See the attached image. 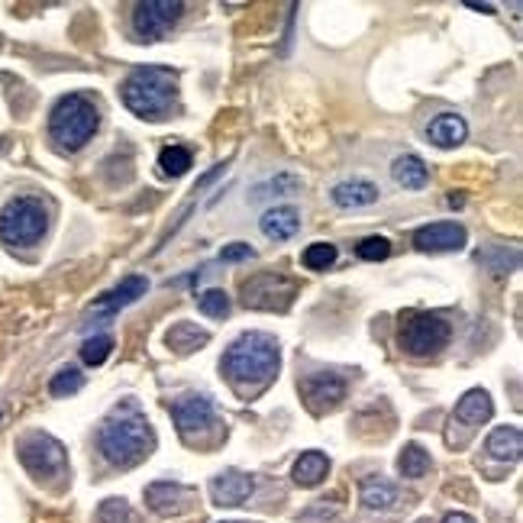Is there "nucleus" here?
<instances>
[{
	"label": "nucleus",
	"instance_id": "obj_31",
	"mask_svg": "<svg viewBox=\"0 0 523 523\" xmlns=\"http://www.w3.org/2000/svg\"><path fill=\"white\" fill-rule=\"evenodd\" d=\"M355 252H359V259H365V262H382V259H388L391 242L385 240V236H368V240H362L359 246H355Z\"/></svg>",
	"mask_w": 523,
	"mask_h": 523
},
{
	"label": "nucleus",
	"instance_id": "obj_6",
	"mask_svg": "<svg viewBox=\"0 0 523 523\" xmlns=\"http://www.w3.org/2000/svg\"><path fill=\"white\" fill-rule=\"evenodd\" d=\"M401 349L410 355H433L449 343V323L439 313L414 311L401 317Z\"/></svg>",
	"mask_w": 523,
	"mask_h": 523
},
{
	"label": "nucleus",
	"instance_id": "obj_12",
	"mask_svg": "<svg viewBox=\"0 0 523 523\" xmlns=\"http://www.w3.org/2000/svg\"><path fill=\"white\" fill-rule=\"evenodd\" d=\"M252 491H255L252 475H242V472H223L210 481V497L220 508H236V504L249 501Z\"/></svg>",
	"mask_w": 523,
	"mask_h": 523
},
{
	"label": "nucleus",
	"instance_id": "obj_19",
	"mask_svg": "<svg viewBox=\"0 0 523 523\" xmlns=\"http://www.w3.org/2000/svg\"><path fill=\"white\" fill-rule=\"evenodd\" d=\"M491 414H495V404H491L488 391L472 388L459 404H456L453 417L466 426H478V424H485V420H491Z\"/></svg>",
	"mask_w": 523,
	"mask_h": 523
},
{
	"label": "nucleus",
	"instance_id": "obj_33",
	"mask_svg": "<svg viewBox=\"0 0 523 523\" xmlns=\"http://www.w3.org/2000/svg\"><path fill=\"white\" fill-rule=\"evenodd\" d=\"M129 517V504L123 497H110L97 508V523H127Z\"/></svg>",
	"mask_w": 523,
	"mask_h": 523
},
{
	"label": "nucleus",
	"instance_id": "obj_36",
	"mask_svg": "<svg viewBox=\"0 0 523 523\" xmlns=\"http://www.w3.org/2000/svg\"><path fill=\"white\" fill-rule=\"evenodd\" d=\"M468 10H478V14H495V7L491 4H466Z\"/></svg>",
	"mask_w": 523,
	"mask_h": 523
},
{
	"label": "nucleus",
	"instance_id": "obj_18",
	"mask_svg": "<svg viewBox=\"0 0 523 523\" xmlns=\"http://www.w3.org/2000/svg\"><path fill=\"white\" fill-rule=\"evenodd\" d=\"M468 127L459 114H439L436 120L426 127V139L433 142L436 149H456L462 139H466Z\"/></svg>",
	"mask_w": 523,
	"mask_h": 523
},
{
	"label": "nucleus",
	"instance_id": "obj_11",
	"mask_svg": "<svg viewBox=\"0 0 523 523\" xmlns=\"http://www.w3.org/2000/svg\"><path fill=\"white\" fill-rule=\"evenodd\" d=\"M414 246L420 252H456V249L466 246V230L459 223H449V220L430 223V227H420L414 233Z\"/></svg>",
	"mask_w": 523,
	"mask_h": 523
},
{
	"label": "nucleus",
	"instance_id": "obj_22",
	"mask_svg": "<svg viewBox=\"0 0 523 523\" xmlns=\"http://www.w3.org/2000/svg\"><path fill=\"white\" fill-rule=\"evenodd\" d=\"M362 504L368 510H388L397 504V488L385 478H365L362 481Z\"/></svg>",
	"mask_w": 523,
	"mask_h": 523
},
{
	"label": "nucleus",
	"instance_id": "obj_1",
	"mask_svg": "<svg viewBox=\"0 0 523 523\" xmlns=\"http://www.w3.org/2000/svg\"><path fill=\"white\" fill-rule=\"evenodd\" d=\"M223 372L240 391H259L278 372V343L265 333H246L223 355Z\"/></svg>",
	"mask_w": 523,
	"mask_h": 523
},
{
	"label": "nucleus",
	"instance_id": "obj_4",
	"mask_svg": "<svg viewBox=\"0 0 523 523\" xmlns=\"http://www.w3.org/2000/svg\"><path fill=\"white\" fill-rule=\"evenodd\" d=\"M100 453L110 466H133L152 446V433H149L146 420L139 414H117L100 426Z\"/></svg>",
	"mask_w": 523,
	"mask_h": 523
},
{
	"label": "nucleus",
	"instance_id": "obj_23",
	"mask_svg": "<svg viewBox=\"0 0 523 523\" xmlns=\"http://www.w3.org/2000/svg\"><path fill=\"white\" fill-rule=\"evenodd\" d=\"M326 472H330V462H326L323 453H304L294 462V481L297 485H304V488L320 485Z\"/></svg>",
	"mask_w": 523,
	"mask_h": 523
},
{
	"label": "nucleus",
	"instance_id": "obj_16",
	"mask_svg": "<svg viewBox=\"0 0 523 523\" xmlns=\"http://www.w3.org/2000/svg\"><path fill=\"white\" fill-rule=\"evenodd\" d=\"M259 227L269 240H291L301 230V213L294 207H272V210L262 213Z\"/></svg>",
	"mask_w": 523,
	"mask_h": 523
},
{
	"label": "nucleus",
	"instance_id": "obj_20",
	"mask_svg": "<svg viewBox=\"0 0 523 523\" xmlns=\"http://www.w3.org/2000/svg\"><path fill=\"white\" fill-rule=\"evenodd\" d=\"M485 449H488L495 459L517 462L520 459V449H523L520 426H497V430L488 436V443H485Z\"/></svg>",
	"mask_w": 523,
	"mask_h": 523
},
{
	"label": "nucleus",
	"instance_id": "obj_13",
	"mask_svg": "<svg viewBox=\"0 0 523 523\" xmlns=\"http://www.w3.org/2000/svg\"><path fill=\"white\" fill-rule=\"evenodd\" d=\"M346 397V385L336 375H313L304 382V401L313 414H326Z\"/></svg>",
	"mask_w": 523,
	"mask_h": 523
},
{
	"label": "nucleus",
	"instance_id": "obj_25",
	"mask_svg": "<svg viewBox=\"0 0 523 523\" xmlns=\"http://www.w3.org/2000/svg\"><path fill=\"white\" fill-rule=\"evenodd\" d=\"M397 468H401L404 478H424V475L430 472V456H426L417 443H410V446H404L401 459H397Z\"/></svg>",
	"mask_w": 523,
	"mask_h": 523
},
{
	"label": "nucleus",
	"instance_id": "obj_27",
	"mask_svg": "<svg viewBox=\"0 0 523 523\" xmlns=\"http://www.w3.org/2000/svg\"><path fill=\"white\" fill-rule=\"evenodd\" d=\"M336 262V246L333 242H313V246L304 249V269L323 272Z\"/></svg>",
	"mask_w": 523,
	"mask_h": 523
},
{
	"label": "nucleus",
	"instance_id": "obj_21",
	"mask_svg": "<svg viewBox=\"0 0 523 523\" xmlns=\"http://www.w3.org/2000/svg\"><path fill=\"white\" fill-rule=\"evenodd\" d=\"M391 175L407 191H420L426 184V178H430V171H426V165L417 156H397L395 165H391Z\"/></svg>",
	"mask_w": 523,
	"mask_h": 523
},
{
	"label": "nucleus",
	"instance_id": "obj_9",
	"mask_svg": "<svg viewBox=\"0 0 523 523\" xmlns=\"http://www.w3.org/2000/svg\"><path fill=\"white\" fill-rule=\"evenodd\" d=\"M294 297V282L284 275H255L242 284V304L252 311H284Z\"/></svg>",
	"mask_w": 523,
	"mask_h": 523
},
{
	"label": "nucleus",
	"instance_id": "obj_37",
	"mask_svg": "<svg viewBox=\"0 0 523 523\" xmlns=\"http://www.w3.org/2000/svg\"><path fill=\"white\" fill-rule=\"evenodd\" d=\"M230 523H240V520H230Z\"/></svg>",
	"mask_w": 523,
	"mask_h": 523
},
{
	"label": "nucleus",
	"instance_id": "obj_26",
	"mask_svg": "<svg viewBox=\"0 0 523 523\" xmlns=\"http://www.w3.org/2000/svg\"><path fill=\"white\" fill-rule=\"evenodd\" d=\"M159 165H162L165 175L181 178V175H188V169L194 165V159H191V152H188L184 146H169V149H162V156H159Z\"/></svg>",
	"mask_w": 523,
	"mask_h": 523
},
{
	"label": "nucleus",
	"instance_id": "obj_29",
	"mask_svg": "<svg viewBox=\"0 0 523 523\" xmlns=\"http://www.w3.org/2000/svg\"><path fill=\"white\" fill-rule=\"evenodd\" d=\"M198 311L207 313V317H227L230 313V297L220 288H210L198 297Z\"/></svg>",
	"mask_w": 523,
	"mask_h": 523
},
{
	"label": "nucleus",
	"instance_id": "obj_8",
	"mask_svg": "<svg viewBox=\"0 0 523 523\" xmlns=\"http://www.w3.org/2000/svg\"><path fill=\"white\" fill-rule=\"evenodd\" d=\"M184 4L181 0H142L133 10V29L139 39L146 43H156L181 20Z\"/></svg>",
	"mask_w": 523,
	"mask_h": 523
},
{
	"label": "nucleus",
	"instance_id": "obj_38",
	"mask_svg": "<svg viewBox=\"0 0 523 523\" xmlns=\"http://www.w3.org/2000/svg\"><path fill=\"white\" fill-rule=\"evenodd\" d=\"M0 417H4V410H0Z\"/></svg>",
	"mask_w": 523,
	"mask_h": 523
},
{
	"label": "nucleus",
	"instance_id": "obj_15",
	"mask_svg": "<svg viewBox=\"0 0 523 523\" xmlns=\"http://www.w3.org/2000/svg\"><path fill=\"white\" fill-rule=\"evenodd\" d=\"M149 291V282L142 275H129V278H123L120 284H117L110 294H104L97 301V311H107V313H117V311H123V307H129V304H136L142 294Z\"/></svg>",
	"mask_w": 523,
	"mask_h": 523
},
{
	"label": "nucleus",
	"instance_id": "obj_5",
	"mask_svg": "<svg viewBox=\"0 0 523 523\" xmlns=\"http://www.w3.org/2000/svg\"><path fill=\"white\" fill-rule=\"evenodd\" d=\"M49 230V210L39 198H16L0 210V240L7 246H36Z\"/></svg>",
	"mask_w": 523,
	"mask_h": 523
},
{
	"label": "nucleus",
	"instance_id": "obj_3",
	"mask_svg": "<svg viewBox=\"0 0 523 523\" xmlns=\"http://www.w3.org/2000/svg\"><path fill=\"white\" fill-rule=\"evenodd\" d=\"M97 123H100L97 107L85 94H68V97H62L52 107L49 136L62 152H78L97 133Z\"/></svg>",
	"mask_w": 523,
	"mask_h": 523
},
{
	"label": "nucleus",
	"instance_id": "obj_10",
	"mask_svg": "<svg viewBox=\"0 0 523 523\" xmlns=\"http://www.w3.org/2000/svg\"><path fill=\"white\" fill-rule=\"evenodd\" d=\"M171 417L178 424V433L191 439L194 433H204L213 424V404L207 395H184L171 404Z\"/></svg>",
	"mask_w": 523,
	"mask_h": 523
},
{
	"label": "nucleus",
	"instance_id": "obj_35",
	"mask_svg": "<svg viewBox=\"0 0 523 523\" xmlns=\"http://www.w3.org/2000/svg\"><path fill=\"white\" fill-rule=\"evenodd\" d=\"M443 523H475V520H472V517H468V514H449Z\"/></svg>",
	"mask_w": 523,
	"mask_h": 523
},
{
	"label": "nucleus",
	"instance_id": "obj_17",
	"mask_svg": "<svg viewBox=\"0 0 523 523\" xmlns=\"http://www.w3.org/2000/svg\"><path fill=\"white\" fill-rule=\"evenodd\" d=\"M146 501L156 514L169 517V514H181L184 501H188V491L181 485H171V481H156L146 488Z\"/></svg>",
	"mask_w": 523,
	"mask_h": 523
},
{
	"label": "nucleus",
	"instance_id": "obj_30",
	"mask_svg": "<svg viewBox=\"0 0 523 523\" xmlns=\"http://www.w3.org/2000/svg\"><path fill=\"white\" fill-rule=\"evenodd\" d=\"M110 353H114V340H110V336H91V340H85V346H81V359H85L87 365H100Z\"/></svg>",
	"mask_w": 523,
	"mask_h": 523
},
{
	"label": "nucleus",
	"instance_id": "obj_2",
	"mask_svg": "<svg viewBox=\"0 0 523 523\" xmlns=\"http://www.w3.org/2000/svg\"><path fill=\"white\" fill-rule=\"evenodd\" d=\"M178 75L171 68H159V65H146L136 68L127 81H123V104L142 120H162L169 117L171 104H175Z\"/></svg>",
	"mask_w": 523,
	"mask_h": 523
},
{
	"label": "nucleus",
	"instance_id": "obj_7",
	"mask_svg": "<svg viewBox=\"0 0 523 523\" xmlns=\"http://www.w3.org/2000/svg\"><path fill=\"white\" fill-rule=\"evenodd\" d=\"M16 449H20V462L26 466V472L39 475V478H49V475H58L65 468L62 443L52 439L49 433H26Z\"/></svg>",
	"mask_w": 523,
	"mask_h": 523
},
{
	"label": "nucleus",
	"instance_id": "obj_28",
	"mask_svg": "<svg viewBox=\"0 0 523 523\" xmlns=\"http://www.w3.org/2000/svg\"><path fill=\"white\" fill-rule=\"evenodd\" d=\"M81 385H85V378H81L78 368H62V372L49 382V395L52 397H71L75 391H81Z\"/></svg>",
	"mask_w": 523,
	"mask_h": 523
},
{
	"label": "nucleus",
	"instance_id": "obj_32",
	"mask_svg": "<svg viewBox=\"0 0 523 523\" xmlns=\"http://www.w3.org/2000/svg\"><path fill=\"white\" fill-rule=\"evenodd\" d=\"M297 191V178L294 175H278V178H272L269 184H262L259 188V194H255V200L259 198H288V194H294Z\"/></svg>",
	"mask_w": 523,
	"mask_h": 523
},
{
	"label": "nucleus",
	"instance_id": "obj_24",
	"mask_svg": "<svg viewBox=\"0 0 523 523\" xmlns=\"http://www.w3.org/2000/svg\"><path fill=\"white\" fill-rule=\"evenodd\" d=\"M165 340H169V346L175 349V353L188 355V353H194V349L204 346V343L210 340V336H207L204 330H198L194 323H175V326L169 330V336H165Z\"/></svg>",
	"mask_w": 523,
	"mask_h": 523
},
{
	"label": "nucleus",
	"instance_id": "obj_34",
	"mask_svg": "<svg viewBox=\"0 0 523 523\" xmlns=\"http://www.w3.org/2000/svg\"><path fill=\"white\" fill-rule=\"evenodd\" d=\"M220 259L223 262H249V259H255V249L249 246V242H230V246L220 252Z\"/></svg>",
	"mask_w": 523,
	"mask_h": 523
},
{
	"label": "nucleus",
	"instance_id": "obj_14",
	"mask_svg": "<svg viewBox=\"0 0 523 523\" xmlns=\"http://www.w3.org/2000/svg\"><path fill=\"white\" fill-rule=\"evenodd\" d=\"M333 204L346 207V210H355V207H368L378 200V184L362 181V178H353V181H340L330 191Z\"/></svg>",
	"mask_w": 523,
	"mask_h": 523
}]
</instances>
